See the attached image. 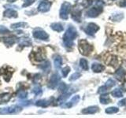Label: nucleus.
Wrapping results in <instances>:
<instances>
[{"label": "nucleus", "mask_w": 126, "mask_h": 118, "mask_svg": "<svg viewBox=\"0 0 126 118\" xmlns=\"http://www.w3.org/2000/svg\"><path fill=\"white\" fill-rule=\"evenodd\" d=\"M123 88H124V89L126 90V81L125 82V84H124V85H123Z\"/></svg>", "instance_id": "40"}, {"label": "nucleus", "mask_w": 126, "mask_h": 118, "mask_svg": "<svg viewBox=\"0 0 126 118\" xmlns=\"http://www.w3.org/2000/svg\"><path fill=\"white\" fill-rule=\"evenodd\" d=\"M80 65L84 70H88V61H87L86 59H84V58L80 59Z\"/></svg>", "instance_id": "22"}, {"label": "nucleus", "mask_w": 126, "mask_h": 118, "mask_svg": "<svg viewBox=\"0 0 126 118\" xmlns=\"http://www.w3.org/2000/svg\"><path fill=\"white\" fill-rule=\"evenodd\" d=\"M104 69L105 67L101 64H98V63H94L92 65V69L94 73H100Z\"/></svg>", "instance_id": "14"}, {"label": "nucleus", "mask_w": 126, "mask_h": 118, "mask_svg": "<svg viewBox=\"0 0 126 118\" xmlns=\"http://www.w3.org/2000/svg\"><path fill=\"white\" fill-rule=\"evenodd\" d=\"M79 100H80V96L79 95H76L74 96L72 99H71L70 102H67V103L64 105H62V107H67V108H69V107H72V106L75 104H77V102H79Z\"/></svg>", "instance_id": "12"}, {"label": "nucleus", "mask_w": 126, "mask_h": 118, "mask_svg": "<svg viewBox=\"0 0 126 118\" xmlns=\"http://www.w3.org/2000/svg\"><path fill=\"white\" fill-rule=\"evenodd\" d=\"M77 36V31L74 27H69L63 37V41L66 46H72L73 45V40Z\"/></svg>", "instance_id": "1"}, {"label": "nucleus", "mask_w": 126, "mask_h": 118, "mask_svg": "<svg viewBox=\"0 0 126 118\" xmlns=\"http://www.w3.org/2000/svg\"><path fill=\"white\" fill-rule=\"evenodd\" d=\"M79 50H80V53L84 55H88L93 50V47L92 45H90L89 43L86 40L82 39L79 42Z\"/></svg>", "instance_id": "2"}, {"label": "nucleus", "mask_w": 126, "mask_h": 118, "mask_svg": "<svg viewBox=\"0 0 126 118\" xmlns=\"http://www.w3.org/2000/svg\"><path fill=\"white\" fill-rule=\"evenodd\" d=\"M80 76V74L79 73H74L73 74L72 76H71V77L69 78V80L70 81H73V80H77V79Z\"/></svg>", "instance_id": "34"}, {"label": "nucleus", "mask_w": 126, "mask_h": 118, "mask_svg": "<svg viewBox=\"0 0 126 118\" xmlns=\"http://www.w3.org/2000/svg\"><path fill=\"white\" fill-rule=\"evenodd\" d=\"M102 12V7H93L87 12V16L89 17H96Z\"/></svg>", "instance_id": "5"}, {"label": "nucleus", "mask_w": 126, "mask_h": 118, "mask_svg": "<svg viewBox=\"0 0 126 118\" xmlns=\"http://www.w3.org/2000/svg\"><path fill=\"white\" fill-rule=\"evenodd\" d=\"M62 75H63V76H67V75H68L70 72V68L69 66H65L64 69H62Z\"/></svg>", "instance_id": "33"}, {"label": "nucleus", "mask_w": 126, "mask_h": 118, "mask_svg": "<svg viewBox=\"0 0 126 118\" xmlns=\"http://www.w3.org/2000/svg\"><path fill=\"white\" fill-rule=\"evenodd\" d=\"M4 16L6 17H17V13L14 10L12 9H8L5 12H4Z\"/></svg>", "instance_id": "13"}, {"label": "nucleus", "mask_w": 126, "mask_h": 118, "mask_svg": "<svg viewBox=\"0 0 126 118\" xmlns=\"http://www.w3.org/2000/svg\"><path fill=\"white\" fill-rule=\"evenodd\" d=\"M3 42L7 46H12L14 43H16V38L14 37H7V38H3Z\"/></svg>", "instance_id": "16"}, {"label": "nucleus", "mask_w": 126, "mask_h": 118, "mask_svg": "<svg viewBox=\"0 0 126 118\" xmlns=\"http://www.w3.org/2000/svg\"><path fill=\"white\" fill-rule=\"evenodd\" d=\"M110 102V98L107 94H102L100 97V102L102 104H108Z\"/></svg>", "instance_id": "21"}, {"label": "nucleus", "mask_w": 126, "mask_h": 118, "mask_svg": "<svg viewBox=\"0 0 126 118\" xmlns=\"http://www.w3.org/2000/svg\"><path fill=\"white\" fill-rule=\"evenodd\" d=\"M125 104H126V99L121 100V101H120V102H119V103H118V105H121V106L124 105H125Z\"/></svg>", "instance_id": "37"}, {"label": "nucleus", "mask_w": 126, "mask_h": 118, "mask_svg": "<svg viewBox=\"0 0 126 118\" xmlns=\"http://www.w3.org/2000/svg\"><path fill=\"white\" fill-rule=\"evenodd\" d=\"M99 29V27L94 23H90L85 29V32L89 35H94V33Z\"/></svg>", "instance_id": "6"}, {"label": "nucleus", "mask_w": 126, "mask_h": 118, "mask_svg": "<svg viewBox=\"0 0 126 118\" xmlns=\"http://www.w3.org/2000/svg\"><path fill=\"white\" fill-rule=\"evenodd\" d=\"M28 95L27 91H25V90H18V96L21 98H25Z\"/></svg>", "instance_id": "29"}, {"label": "nucleus", "mask_w": 126, "mask_h": 118, "mask_svg": "<svg viewBox=\"0 0 126 118\" xmlns=\"http://www.w3.org/2000/svg\"><path fill=\"white\" fill-rule=\"evenodd\" d=\"M118 112V109L117 107H109L106 109V113L108 114H111V113H116Z\"/></svg>", "instance_id": "27"}, {"label": "nucleus", "mask_w": 126, "mask_h": 118, "mask_svg": "<svg viewBox=\"0 0 126 118\" xmlns=\"http://www.w3.org/2000/svg\"><path fill=\"white\" fill-rule=\"evenodd\" d=\"M120 6L126 7V0H122V1L120 2Z\"/></svg>", "instance_id": "38"}, {"label": "nucleus", "mask_w": 126, "mask_h": 118, "mask_svg": "<svg viewBox=\"0 0 126 118\" xmlns=\"http://www.w3.org/2000/svg\"><path fill=\"white\" fill-rule=\"evenodd\" d=\"M54 66L57 69H59L61 68V66L62 65V59L59 55H57V56H55L54 59Z\"/></svg>", "instance_id": "18"}, {"label": "nucleus", "mask_w": 126, "mask_h": 118, "mask_svg": "<svg viewBox=\"0 0 126 118\" xmlns=\"http://www.w3.org/2000/svg\"><path fill=\"white\" fill-rule=\"evenodd\" d=\"M40 68L42 69H43L44 71H47L48 72V70L50 69V62L49 61H46L44 64H43L42 65H40Z\"/></svg>", "instance_id": "28"}, {"label": "nucleus", "mask_w": 126, "mask_h": 118, "mask_svg": "<svg viewBox=\"0 0 126 118\" xmlns=\"http://www.w3.org/2000/svg\"><path fill=\"white\" fill-rule=\"evenodd\" d=\"M98 111V107L97 106H90L82 110V113L84 114H94Z\"/></svg>", "instance_id": "11"}, {"label": "nucleus", "mask_w": 126, "mask_h": 118, "mask_svg": "<svg viewBox=\"0 0 126 118\" xmlns=\"http://www.w3.org/2000/svg\"><path fill=\"white\" fill-rule=\"evenodd\" d=\"M33 36L36 39H43V40H47L48 39V35L43 30H37L33 32Z\"/></svg>", "instance_id": "8"}, {"label": "nucleus", "mask_w": 126, "mask_h": 118, "mask_svg": "<svg viewBox=\"0 0 126 118\" xmlns=\"http://www.w3.org/2000/svg\"><path fill=\"white\" fill-rule=\"evenodd\" d=\"M33 93L35 95H39V94H42V89L39 88V87H36L33 89Z\"/></svg>", "instance_id": "35"}, {"label": "nucleus", "mask_w": 126, "mask_h": 118, "mask_svg": "<svg viewBox=\"0 0 126 118\" xmlns=\"http://www.w3.org/2000/svg\"><path fill=\"white\" fill-rule=\"evenodd\" d=\"M72 18L77 22L81 21V10L79 9H74L72 12Z\"/></svg>", "instance_id": "10"}, {"label": "nucleus", "mask_w": 126, "mask_h": 118, "mask_svg": "<svg viewBox=\"0 0 126 118\" xmlns=\"http://www.w3.org/2000/svg\"><path fill=\"white\" fill-rule=\"evenodd\" d=\"M15 1H17V0H7V2H14Z\"/></svg>", "instance_id": "39"}, {"label": "nucleus", "mask_w": 126, "mask_h": 118, "mask_svg": "<svg viewBox=\"0 0 126 118\" xmlns=\"http://www.w3.org/2000/svg\"><path fill=\"white\" fill-rule=\"evenodd\" d=\"M50 104V102L47 101V100H39L35 102V105L37 106H40V107H47V106H48Z\"/></svg>", "instance_id": "20"}, {"label": "nucleus", "mask_w": 126, "mask_h": 118, "mask_svg": "<svg viewBox=\"0 0 126 118\" xmlns=\"http://www.w3.org/2000/svg\"><path fill=\"white\" fill-rule=\"evenodd\" d=\"M35 0H25V3H24L23 7H26V6L32 5L33 2H35Z\"/></svg>", "instance_id": "36"}, {"label": "nucleus", "mask_w": 126, "mask_h": 118, "mask_svg": "<svg viewBox=\"0 0 126 118\" xmlns=\"http://www.w3.org/2000/svg\"><path fill=\"white\" fill-rule=\"evenodd\" d=\"M124 76H125V71L122 68H120L118 69L116 73H115V77L118 80H122L124 78Z\"/></svg>", "instance_id": "17"}, {"label": "nucleus", "mask_w": 126, "mask_h": 118, "mask_svg": "<svg viewBox=\"0 0 126 118\" xmlns=\"http://www.w3.org/2000/svg\"><path fill=\"white\" fill-rule=\"evenodd\" d=\"M31 45H32V42L29 40V39H21V40L20 41V46H28Z\"/></svg>", "instance_id": "24"}, {"label": "nucleus", "mask_w": 126, "mask_h": 118, "mask_svg": "<svg viewBox=\"0 0 126 118\" xmlns=\"http://www.w3.org/2000/svg\"><path fill=\"white\" fill-rule=\"evenodd\" d=\"M51 4L50 2H47V1H43L39 3V5L38 6V10L39 12H42V13H45V12H47L50 8Z\"/></svg>", "instance_id": "9"}, {"label": "nucleus", "mask_w": 126, "mask_h": 118, "mask_svg": "<svg viewBox=\"0 0 126 118\" xmlns=\"http://www.w3.org/2000/svg\"><path fill=\"white\" fill-rule=\"evenodd\" d=\"M107 89H108V88L106 85L105 86H102V87H100L99 88H98V92L99 94H104L106 92H107V90H108Z\"/></svg>", "instance_id": "32"}, {"label": "nucleus", "mask_w": 126, "mask_h": 118, "mask_svg": "<svg viewBox=\"0 0 126 118\" xmlns=\"http://www.w3.org/2000/svg\"><path fill=\"white\" fill-rule=\"evenodd\" d=\"M70 10H71V4L69 2H65L62 5L60 10V17L64 20H66L68 18V15Z\"/></svg>", "instance_id": "3"}, {"label": "nucleus", "mask_w": 126, "mask_h": 118, "mask_svg": "<svg viewBox=\"0 0 126 118\" xmlns=\"http://www.w3.org/2000/svg\"><path fill=\"white\" fill-rule=\"evenodd\" d=\"M21 108L17 107V106H12L9 108H3L0 109V113L1 114H10V113H15L21 111Z\"/></svg>", "instance_id": "7"}, {"label": "nucleus", "mask_w": 126, "mask_h": 118, "mask_svg": "<svg viewBox=\"0 0 126 118\" xmlns=\"http://www.w3.org/2000/svg\"><path fill=\"white\" fill-rule=\"evenodd\" d=\"M111 94L113 97H116V98H121V97L123 96V94H122L121 90L120 89H118V88L113 90V91L111 92Z\"/></svg>", "instance_id": "23"}, {"label": "nucleus", "mask_w": 126, "mask_h": 118, "mask_svg": "<svg viewBox=\"0 0 126 118\" xmlns=\"http://www.w3.org/2000/svg\"><path fill=\"white\" fill-rule=\"evenodd\" d=\"M115 85V82H114L113 80H111V79H110V80H108L107 81H106V86L108 88H113V87Z\"/></svg>", "instance_id": "31"}, {"label": "nucleus", "mask_w": 126, "mask_h": 118, "mask_svg": "<svg viewBox=\"0 0 126 118\" xmlns=\"http://www.w3.org/2000/svg\"><path fill=\"white\" fill-rule=\"evenodd\" d=\"M51 29L56 31H58V32L63 31V27L60 23H53L51 25Z\"/></svg>", "instance_id": "19"}, {"label": "nucleus", "mask_w": 126, "mask_h": 118, "mask_svg": "<svg viewBox=\"0 0 126 118\" xmlns=\"http://www.w3.org/2000/svg\"><path fill=\"white\" fill-rule=\"evenodd\" d=\"M27 24L25 22H19L17 24H14L11 25L12 29H19V28H26Z\"/></svg>", "instance_id": "25"}, {"label": "nucleus", "mask_w": 126, "mask_h": 118, "mask_svg": "<svg viewBox=\"0 0 126 118\" xmlns=\"http://www.w3.org/2000/svg\"><path fill=\"white\" fill-rule=\"evenodd\" d=\"M59 90L63 93H65L67 91V86L64 83H61L60 85H59Z\"/></svg>", "instance_id": "30"}, {"label": "nucleus", "mask_w": 126, "mask_h": 118, "mask_svg": "<svg viewBox=\"0 0 126 118\" xmlns=\"http://www.w3.org/2000/svg\"><path fill=\"white\" fill-rule=\"evenodd\" d=\"M35 59L36 61H41L43 60H44V56L42 54L41 52H36L35 54Z\"/></svg>", "instance_id": "26"}, {"label": "nucleus", "mask_w": 126, "mask_h": 118, "mask_svg": "<svg viewBox=\"0 0 126 118\" xmlns=\"http://www.w3.org/2000/svg\"><path fill=\"white\" fill-rule=\"evenodd\" d=\"M59 80H60V76H59V75L58 73L53 74L50 79L48 87L50 88H52V89L55 88L58 86Z\"/></svg>", "instance_id": "4"}, {"label": "nucleus", "mask_w": 126, "mask_h": 118, "mask_svg": "<svg viewBox=\"0 0 126 118\" xmlns=\"http://www.w3.org/2000/svg\"><path fill=\"white\" fill-rule=\"evenodd\" d=\"M11 95L10 94L8 93H4L0 95V103H6L10 99Z\"/></svg>", "instance_id": "15"}]
</instances>
